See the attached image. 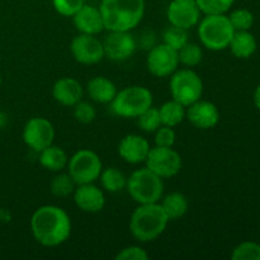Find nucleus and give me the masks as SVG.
<instances>
[{"label": "nucleus", "mask_w": 260, "mask_h": 260, "mask_svg": "<svg viewBox=\"0 0 260 260\" xmlns=\"http://www.w3.org/2000/svg\"><path fill=\"white\" fill-rule=\"evenodd\" d=\"M68 162L69 157L65 150L55 145H50L40 152V164L50 172L60 173L68 167Z\"/></svg>", "instance_id": "22"}, {"label": "nucleus", "mask_w": 260, "mask_h": 260, "mask_svg": "<svg viewBox=\"0 0 260 260\" xmlns=\"http://www.w3.org/2000/svg\"><path fill=\"white\" fill-rule=\"evenodd\" d=\"M175 132L173 127L169 126H161L155 131V144L156 146H164V147H173L175 144Z\"/></svg>", "instance_id": "35"}, {"label": "nucleus", "mask_w": 260, "mask_h": 260, "mask_svg": "<svg viewBox=\"0 0 260 260\" xmlns=\"http://www.w3.org/2000/svg\"><path fill=\"white\" fill-rule=\"evenodd\" d=\"M55 128L48 119L43 117H33L23 128V141L35 151L41 152L53 144Z\"/></svg>", "instance_id": "12"}, {"label": "nucleus", "mask_w": 260, "mask_h": 260, "mask_svg": "<svg viewBox=\"0 0 260 260\" xmlns=\"http://www.w3.org/2000/svg\"><path fill=\"white\" fill-rule=\"evenodd\" d=\"M229 47L235 57L248 58L256 51V40L249 30H235Z\"/></svg>", "instance_id": "21"}, {"label": "nucleus", "mask_w": 260, "mask_h": 260, "mask_svg": "<svg viewBox=\"0 0 260 260\" xmlns=\"http://www.w3.org/2000/svg\"><path fill=\"white\" fill-rule=\"evenodd\" d=\"M152 93L141 85H132L117 91L111 102L112 111L123 118H137L152 106Z\"/></svg>", "instance_id": "6"}, {"label": "nucleus", "mask_w": 260, "mask_h": 260, "mask_svg": "<svg viewBox=\"0 0 260 260\" xmlns=\"http://www.w3.org/2000/svg\"><path fill=\"white\" fill-rule=\"evenodd\" d=\"M145 162L146 168L162 179L175 177L182 169V156L173 147H151Z\"/></svg>", "instance_id": "9"}, {"label": "nucleus", "mask_w": 260, "mask_h": 260, "mask_svg": "<svg viewBox=\"0 0 260 260\" xmlns=\"http://www.w3.org/2000/svg\"><path fill=\"white\" fill-rule=\"evenodd\" d=\"M254 103H255L256 108L260 111V85L256 88L255 94H254Z\"/></svg>", "instance_id": "37"}, {"label": "nucleus", "mask_w": 260, "mask_h": 260, "mask_svg": "<svg viewBox=\"0 0 260 260\" xmlns=\"http://www.w3.org/2000/svg\"><path fill=\"white\" fill-rule=\"evenodd\" d=\"M76 188V183L74 182L70 174H65V173H60V174L55 175L50 183V190L55 197L65 198L68 196L73 194L74 190Z\"/></svg>", "instance_id": "26"}, {"label": "nucleus", "mask_w": 260, "mask_h": 260, "mask_svg": "<svg viewBox=\"0 0 260 260\" xmlns=\"http://www.w3.org/2000/svg\"><path fill=\"white\" fill-rule=\"evenodd\" d=\"M160 119L161 124L169 127H175L183 122L185 118V107L183 104L178 103L177 101L172 99L169 102H165L159 108Z\"/></svg>", "instance_id": "24"}, {"label": "nucleus", "mask_w": 260, "mask_h": 260, "mask_svg": "<svg viewBox=\"0 0 260 260\" xmlns=\"http://www.w3.org/2000/svg\"><path fill=\"white\" fill-rule=\"evenodd\" d=\"M74 202L76 207L86 213L101 212L106 206V196L93 183L76 185L74 190Z\"/></svg>", "instance_id": "16"}, {"label": "nucleus", "mask_w": 260, "mask_h": 260, "mask_svg": "<svg viewBox=\"0 0 260 260\" xmlns=\"http://www.w3.org/2000/svg\"><path fill=\"white\" fill-rule=\"evenodd\" d=\"M84 89L74 78H61L53 84L52 96L57 103L65 107H74L83 99Z\"/></svg>", "instance_id": "19"}, {"label": "nucleus", "mask_w": 260, "mask_h": 260, "mask_svg": "<svg viewBox=\"0 0 260 260\" xmlns=\"http://www.w3.org/2000/svg\"><path fill=\"white\" fill-rule=\"evenodd\" d=\"M86 93L95 103H111L117 94V88L112 80L106 76H95L86 84Z\"/></svg>", "instance_id": "20"}, {"label": "nucleus", "mask_w": 260, "mask_h": 260, "mask_svg": "<svg viewBox=\"0 0 260 260\" xmlns=\"http://www.w3.org/2000/svg\"><path fill=\"white\" fill-rule=\"evenodd\" d=\"M99 179H101L102 187L109 193L121 192L122 189L126 188L127 184L126 175L114 167L102 170L101 175H99Z\"/></svg>", "instance_id": "25"}, {"label": "nucleus", "mask_w": 260, "mask_h": 260, "mask_svg": "<svg viewBox=\"0 0 260 260\" xmlns=\"http://www.w3.org/2000/svg\"><path fill=\"white\" fill-rule=\"evenodd\" d=\"M53 8L62 17H73L85 3L84 0H52Z\"/></svg>", "instance_id": "34"}, {"label": "nucleus", "mask_w": 260, "mask_h": 260, "mask_svg": "<svg viewBox=\"0 0 260 260\" xmlns=\"http://www.w3.org/2000/svg\"><path fill=\"white\" fill-rule=\"evenodd\" d=\"M0 86H2V75H0Z\"/></svg>", "instance_id": "38"}, {"label": "nucleus", "mask_w": 260, "mask_h": 260, "mask_svg": "<svg viewBox=\"0 0 260 260\" xmlns=\"http://www.w3.org/2000/svg\"><path fill=\"white\" fill-rule=\"evenodd\" d=\"M150 144L145 137L131 134L124 136L118 145V154L128 164H141L146 160L150 151Z\"/></svg>", "instance_id": "17"}, {"label": "nucleus", "mask_w": 260, "mask_h": 260, "mask_svg": "<svg viewBox=\"0 0 260 260\" xmlns=\"http://www.w3.org/2000/svg\"><path fill=\"white\" fill-rule=\"evenodd\" d=\"M74 117L83 124H89L95 119L96 111L93 104L80 101L74 106Z\"/></svg>", "instance_id": "33"}, {"label": "nucleus", "mask_w": 260, "mask_h": 260, "mask_svg": "<svg viewBox=\"0 0 260 260\" xmlns=\"http://www.w3.org/2000/svg\"><path fill=\"white\" fill-rule=\"evenodd\" d=\"M168 20L172 25L190 29L201 20V10L196 0H172L167 10Z\"/></svg>", "instance_id": "14"}, {"label": "nucleus", "mask_w": 260, "mask_h": 260, "mask_svg": "<svg viewBox=\"0 0 260 260\" xmlns=\"http://www.w3.org/2000/svg\"><path fill=\"white\" fill-rule=\"evenodd\" d=\"M178 58H179V63H183L188 68H193L201 63L203 58V51L197 43L187 42L178 51Z\"/></svg>", "instance_id": "27"}, {"label": "nucleus", "mask_w": 260, "mask_h": 260, "mask_svg": "<svg viewBox=\"0 0 260 260\" xmlns=\"http://www.w3.org/2000/svg\"><path fill=\"white\" fill-rule=\"evenodd\" d=\"M235 30H249L254 23V15L248 9H236L229 15Z\"/></svg>", "instance_id": "32"}, {"label": "nucleus", "mask_w": 260, "mask_h": 260, "mask_svg": "<svg viewBox=\"0 0 260 260\" xmlns=\"http://www.w3.org/2000/svg\"><path fill=\"white\" fill-rule=\"evenodd\" d=\"M170 78L169 90L172 98L187 108L192 103L202 98L203 83L196 71L182 69L173 73Z\"/></svg>", "instance_id": "7"}, {"label": "nucleus", "mask_w": 260, "mask_h": 260, "mask_svg": "<svg viewBox=\"0 0 260 260\" xmlns=\"http://www.w3.org/2000/svg\"><path fill=\"white\" fill-rule=\"evenodd\" d=\"M147 70L156 78H167L178 70V51L165 43L155 45L149 50L146 57Z\"/></svg>", "instance_id": "10"}, {"label": "nucleus", "mask_w": 260, "mask_h": 260, "mask_svg": "<svg viewBox=\"0 0 260 260\" xmlns=\"http://www.w3.org/2000/svg\"><path fill=\"white\" fill-rule=\"evenodd\" d=\"M168 222L169 218L159 202L140 205L131 216L129 231L136 240L147 243L156 240L165 231Z\"/></svg>", "instance_id": "3"}, {"label": "nucleus", "mask_w": 260, "mask_h": 260, "mask_svg": "<svg viewBox=\"0 0 260 260\" xmlns=\"http://www.w3.org/2000/svg\"><path fill=\"white\" fill-rule=\"evenodd\" d=\"M137 47L134 36L124 30H109L103 41L104 57L112 61H124L131 57Z\"/></svg>", "instance_id": "13"}, {"label": "nucleus", "mask_w": 260, "mask_h": 260, "mask_svg": "<svg viewBox=\"0 0 260 260\" xmlns=\"http://www.w3.org/2000/svg\"><path fill=\"white\" fill-rule=\"evenodd\" d=\"M235 0H196L203 14H225L230 10Z\"/></svg>", "instance_id": "30"}, {"label": "nucleus", "mask_w": 260, "mask_h": 260, "mask_svg": "<svg viewBox=\"0 0 260 260\" xmlns=\"http://www.w3.org/2000/svg\"><path fill=\"white\" fill-rule=\"evenodd\" d=\"M233 260H260V245L253 241H245L234 249Z\"/></svg>", "instance_id": "31"}, {"label": "nucleus", "mask_w": 260, "mask_h": 260, "mask_svg": "<svg viewBox=\"0 0 260 260\" xmlns=\"http://www.w3.org/2000/svg\"><path fill=\"white\" fill-rule=\"evenodd\" d=\"M185 117L197 128L211 129L220 121V111L212 102L198 99L187 107Z\"/></svg>", "instance_id": "15"}, {"label": "nucleus", "mask_w": 260, "mask_h": 260, "mask_svg": "<svg viewBox=\"0 0 260 260\" xmlns=\"http://www.w3.org/2000/svg\"><path fill=\"white\" fill-rule=\"evenodd\" d=\"M137 123L139 127L145 132H152L156 131L160 126H161V119H160V113L159 108H155V107H150L146 111L142 112L139 117H137Z\"/></svg>", "instance_id": "28"}, {"label": "nucleus", "mask_w": 260, "mask_h": 260, "mask_svg": "<svg viewBox=\"0 0 260 260\" xmlns=\"http://www.w3.org/2000/svg\"><path fill=\"white\" fill-rule=\"evenodd\" d=\"M127 192L139 205L157 203L164 193L162 178L152 173L149 168L137 169L127 178Z\"/></svg>", "instance_id": "5"}, {"label": "nucleus", "mask_w": 260, "mask_h": 260, "mask_svg": "<svg viewBox=\"0 0 260 260\" xmlns=\"http://www.w3.org/2000/svg\"><path fill=\"white\" fill-rule=\"evenodd\" d=\"M71 18L74 25L80 33L96 36L106 29L101 10L93 5L84 4Z\"/></svg>", "instance_id": "18"}, {"label": "nucleus", "mask_w": 260, "mask_h": 260, "mask_svg": "<svg viewBox=\"0 0 260 260\" xmlns=\"http://www.w3.org/2000/svg\"><path fill=\"white\" fill-rule=\"evenodd\" d=\"M160 205H161L169 221L183 217L187 213L188 207H189L187 197L180 192H173L168 194Z\"/></svg>", "instance_id": "23"}, {"label": "nucleus", "mask_w": 260, "mask_h": 260, "mask_svg": "<svg viewBox=\"0 0 260 260\" xmlns=\"http://www.w3.org/2000/svg\"><path fill=\"white\" fill-rule=\"evenodd\" d=\"M162 41H164L162 43L179 51L188 42L187 29L170 24V27H168L162 33Z\"/></svg>", "instance_id": "29"}, {"label": "nucleus", "mask_w": 260, "mask_h": 260, "mask_svg": "<svg viewBox=\"0 0 260 260\" xmlns=\"http://www.w3.org/2000/svg\"><path fill=\"white\" fill-rule=\"evenodd\" d=\"M104 28L108 30L131 32L145 15V0H102Z\"/></svg>", "instance_id": "2"}, {"label": "nucleus", "mask_w": 260, "mask_h": 260, "mask_svg": "<svg viewBox=\"0 0 260 260\" xmlns=\"http://www.w3.org/2000/svg\"><path fill=\"white\" fill-rule=\"evenodd\" d=\"M68 167L69 174L76 183V185L94 183L99 179V175L103 170L99 155L89 149L76 151L69 159Z\"/></svg>", "instance_id": "8"}, {"label": "nucleus", "mask_w": 260, "mask_h": 260, "mask_svg": "<svg viewBox=\"0 0 260 260\" xmlns=\"http://www.w3.org/2000/svg\"><path fill=\"white\" fill-rule=\"evenodd\" d=\"M30 230L38 244L55 248L65 243L71 234V220L65 210L47 205L37 208L30 217Z\"/></svg>", "instance_id": "1"}, {"label": "nucleus", "mask_w": 260, "mask_h": 260, "mask_svg": "<svg viewBox=\"0 0 260 260\" xmlns=\"http://www.w3.org/2000/svg\"><path fill=\"white\" fill-rule=\"evenodd\" d=\"M70 51L76 62L94 65L104 58L103 42L94 35L79 33L70 43Z\"/></svg>", "instance_id": "11"}, {"label": "nucleus", "mask_w": 260, "mask_h": 260, "mask_svg": "<svg viewBox=\"0 0 260 260\" xmlns=\"http://www.w3.org/2000/svg\"><path fill=\"white\" fill-rule=\"evenodd\" d=\"M117 260H147L149 259V254L146 250L136 245L127 246V248L122 249L118 254L116 255Z\"/></svg>", "instance_id": "36"}, {"label": "nucleus", "mask_w": 260, "mask_h": 260, "mask_svg": "<svg viewBox=\"0 0 260 260\" xmlns=\"http://www.w3.org/2000/svg\"><path fill=\"white\" fill-rule=\"evenodd\" d=\"M197 25L201 43L211 51L228 48L235 33L230 19L225 14H206Z\"/></svg>", "instance_id": "4"}]
</instances>
